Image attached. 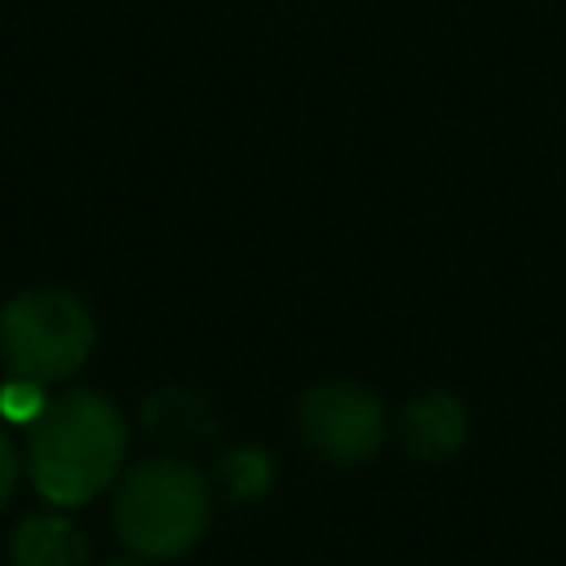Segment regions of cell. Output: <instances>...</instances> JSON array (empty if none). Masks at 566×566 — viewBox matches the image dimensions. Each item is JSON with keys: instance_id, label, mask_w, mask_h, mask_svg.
<instances>
[{"instance_id": "5", "label": "cell", "mask_w": 566, "mask_h": 566, "mask_svg": "<svg viewBox=\"0 0 566 566\" xmlns=\"http://www.w3.org/2000/svg\"><path fill=\"white\" fill-rule=\"evenodd\" d=\"M464 438H469L464 402L442 389H424L398 411V442L416 460H451L464 447Z\"/></svg>"}, {"instance_id": "9", "label": "cell", "mask_w": 566, "mask_h": 566, "mask_svg": "<svg viewBox=\"0 0 566 566\" xmlns=\"http://www.w3.org/2000/svg\"><path fill=\"white\" fill-rule=\"evenodd\" d=\"M44 407H49V394H44L40 380L9 376V380L0 385V416H4L9 424H27V429H31Z\"/></svg>"}, {"instance_id": "10", "label": "cell", "mask_w": 566, "mask_h": 566, "mask_svg": "<svg viewBox=\"0 0 566 566\" xmlns=\"http://www.w3.org/2000/svg\"><path fill=\"white\" fill-rule=\"evenodd\" d=\"M18 451H13V442L0 433V509L13 500V491H18Z\"/></svg>"}, {"instance_id": "2", "label": "cell", "mask_w": 566, "mask_h": 566, "mask_svg": "<svg viewBox=\"0 0 566 566\" xmlns=\"http://www.w3.org/2000/svg\"><path fill=\"white\" fill-rule=\"evenodd\" d=\"M115 535L142 562L186 557L212 522V486L181 455H150L133 464L111 504Z\"/></svg>"}, {"instance_id": "6", "label": "cell", "mask_w": 566, "mask_h": 566, "mask_svg": "<svg viewBox=\"0 0 566 566\" xmlns=\"http://www.w3.org/2000/svg\"><path fill=\"white\" fill-rule=\"evenodd\" d=\"M13 566H84L88 539L66 513H27L9 539Z\"/></svg>"}, {"instance_id": "11", "label": "cell", "mask_w": 566, "mask_h": 566, "mask_svg": "<svg viewBox=\"0 0 566 566\" xmlns=\"http://www.w3.org/2000/svg\"><path fill=\"white\" fill-rule=\"evenodd\" d=\"M111 566H137V562H111Z\"/></svg>"}, {"instance_id": "3", "label": "cell", "mask_w": 566, "mask_h": 566, "mask_svg": "<svg viewBox=\"0 0 566 566\" xmlns=\"http://www.w3.org/2000/svg\"><path fill=\"white\" fill-rule=\"evenodd\" d=\"M97 345L93 310L66 287H27L0 305V363L9 376L66 380Z\"/></svg>"}, {"instance_id": "8", "label": "cell", "mask_w": 566, "mask_h": 566, "mask_svg": "<svg viewBox=\"0 0 566 566\" xmlns=\"http://www.w3.org/2000/svg\"><path fill=\"white\" fill-rule=\"evenodd\" d=\"M270 478H274V464L261 447L243 442V447H230L221 460H217V486L230 495V500H256L270 491Z\"/></svg>"}, {"instance_id": "7", "label": "cell", "mask_w": 566, "mask_h": 566, "mask_svg": "<svg viewBox=\"0 0 566 566\" xmlns=\"http://www.w3.org/2000/svg\"><path fill=\"white\" fill-rule=\"evenodd\" d=\"M142 424L164 447H199L217 433V411L195 389H159L146 398Z\"/></svg>"}, {"instance_id": "1", "label": "cell", "mask_w": 566, "mask_h": 566, "mask_svg": "<svg viewBox=\"0 0 566 566\" xmlns=\"http://www.w3.org/2000/svg\"><path fill=\"white\" fill-rule=\"evenodd\" d=\"M124 451L128 424L119 407L97 389H71L31 424L27 478L53 509H80L119 478Z\"/></svg>"}, {"instance_id": "4", "label": "cell", "mask_w": 566, "mask_h": 566, "mask_svg": "<svg viewBox=\"0 0 566 566\" xmlns=\"http://www.w3.org/2000/svg\"><path fill=\"white\" fill-rule=\"evenodd\" d=\"M296 433L305 451L327 464H363L385 447V402L358 380H318L296 402Z\"/></svg>"}]
</instances>
